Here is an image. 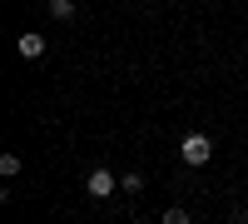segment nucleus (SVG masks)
<instances>
[{
    "mask_svg": "<svg viewBox=\"0 0 248 224\" xmlns=\"http://www.w3.org/2000/svg\"><path fill=\"white\" fill-rule=\"evenodd\" d=\"M20 170H25V159H20V155H0V174H5V179H15Z\"/></svg>",
    "mask_w": 248,
    "mask_h": 224,
    "instance_id": "nucleus-4",
    "label": "nucleus"
},
{
    "mask_svg": "<svg viewBox=\"0 0 248 224\" xmlns=\"http://www.w3.org/2000/svg\"><path fill=\"white\" fill-rule=\"evenodd\" d=\"M50 15L55 20H75V0H50Z\"/></svg>",
    "mask_w": 248,
    "mask_h": 224,
    "instance_id": "nucleus-5",
    "label": "nucleus"
},
{
    "mask_svg": "<svg viewBox=\"0 0 248 224\" xmlns=\"http://www.w3.org/2000/svg\"><path fill=\"white\" fill-rule=\"evenodd\" d=\"M179 155H184V165H209V159H214V139L209 135H184L179 139Z\"/></svg>",
    "mask_w": 248,
    "mask_h": 224,
    "instance_id": "nucleus-1",
    "label": "nucleus"
},
{
    "mask_svg": "<svg viewBox=\"0 0 248 224\" xmlns=\"http://www.w3.org/2000/svg\"><path fill=\"white\" fill-rule=\"evenodd\" d=\"M164 224H189V209L174 205V209H164Z\"/></svg>",
    "mask_w": 248,
    "mask_h": 224,
    "instance_id": "nucleus-7",
    "label": "nucleus"
},
{
    "mask_svg": "<svg viewBox=\"0 0 248 224\" xmlns=\"http://www.w3.org/2000/svg\"><path fill=\"white\" fill-rule=\"evenodd\" d=\"M114 190H119V179H114L109 170H90V174H85V194H90V199H109Z\"/></svg>",
    "mask_w": 248,
    "mask_h": 224,
    "instance_id": "nucleus-2",
    "label": "nucleus"
},
{
    "mask_svg": "<svg viewBox=\"0 0 248 224\" xmlns=\"http://www.w3.org/2000/svg\"><path fill=\"white\" fill-rule=\"evenodd\" d=\"M119 190H124V194H139V190H144V174H119Z\"/></svg>",
    "mask_w": 248,
    "mask_h": 224,
    "instance_id": "nucleus-6",
    "label": "nucleus"
},
{
    "mask_svg": "<svg viewBox=\"0 0 248 224\" xmlns=\"http://www.w3.org/2000/svg\"><path fill=\"white\" fill-rule=\"evenodd\" d=\"M15 50H20V60H40L45 55V35H35V30H25L15 40Z\"/></svg>",
    "mask_w": 248,
    "mask_h": 224,
    "instance_id": "nucleus-3",
    "label": "nucleus"
}]
</instances>
